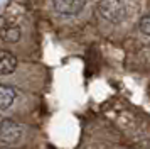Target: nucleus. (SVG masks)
I'll return each instance as SVG.
<instances>
[{
  "mask_svg": "<svg viewBox=\"0 0 150 149\" xmlns=\"http://www.w3.org/2000/svg\"><path fill=\"white\" fill-rule=\"evenodd\" d=\"M98 14L106 22L118 24L125 19V5L122 4V0H100Z\"/></svg>",
  "mask_w": 150,
  "mask_h": 149,
  "instance_id": "obj_1",
  "label": "nucleus"
},
{
  "mask_svg": "<svg viewBox=\"0 0 150 149\" xmlns=\"http://www.w3.org/2000/svg\"><path fill=\"white\" fill-rule=\"evenodd\" d=\"M86 5V0H52V7L59 15H76L79 14Z\"/></svg>",
  "mask_w": 150,
  "mask_h": 149,
  "instance_id": "obj_3",
  "label": "nucleus"
},
{
  "mask_svg": "<svg viewBox=\"0 0 150 149\" xmlns=\"http://www.w3.org/2000/svg\"><path fill=\"white\" fill-rule=\"evenodd\" d=\"M17 92L8 85H0V110H5L14 103Z\"/></svg>",
  "mask_w": 150,
  "mask_h": 149,
  "instance_id": "obj_6",
  "label": "nucleus"
},
{
  "mask_svg": "<svg viewBox=\"0 0 150 149\" xmlns=\"http://www.w3.org/2000/svg\"><path fill=\"white\" fill-rule=\"evenodd\" d=\"M22 137H24V127L19 122L12 119L0 120V142L7 146H15L22 141Z\"/></svg>",
  "mask_w": 150,
  "mask_h": 149,
  "instance_id": "obj_2",
  "label": "nucleus"
},
{
  "mask_svg": "<svg viewBox=\"0 0 150 149\" xmlns=\"http://www.w3.org/2000/svg\"><path fill=\"white\" fill-rule=\"evenodd\" d=\"M138 27H140V31H142L145 36H150V14L140 19V22H138Z\"/></svg>",
  "mask_w": 150,
  "mask_h": 149,
  "instance_id": "obj_7",
  "label": "nucleus"
},
{
  "mask_svg": "<svg viewBox=\"0 0 150 149\" xmlns=\"http://www.w3.org/2000/svg\"><path fill=\"white\" fill-rule=\"evenodd\" d=\"M21 29L14 24H5V26L0 27V41L2 42H8V44L17 42L21 39Z\"/></svg>",
  "mask_w": 150,
  "mask_h": 149,
  "instance_id": "obj_4",
  "label": "nucleus"
},
{
  "mask_svg": "<svg viewBox=\"0 0 150 149\" xmlns=\"http://www.w3.org/2000/svg\"><path fill=\"white\" fill-rule=\"evenodd\" d=\"M17 68V58L12 53L0 51V74H10Z\"/></svg>",
  "mask_w": 150,
  "mask_h": 149,
  "instance_id": "obj_5",
  "label": "nucleus"
}]
</instances>
